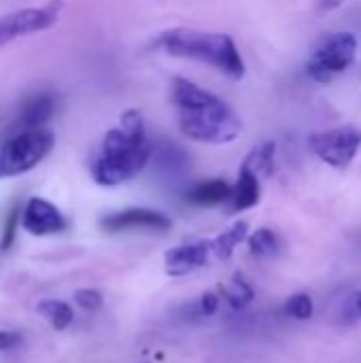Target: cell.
Instances as JSON below:
<instances>
[{
	"label": "cell",
	"mask_w": 361,
	"mask_h": 363,
	"mask_svg": "<svg viewBox=\"0 0 361 363\" xmlns=\"http://www.w3.org/2000/svg\"><path fill=\"white\" fill-rule=\"evenodd\" d=\"M21 225L32 236H51L66 230V219L55 204L34 196L21 211Z\"/></svg>",
	"instance_id": "ba28073f"
},
{
	"label": "cell",
	"mask_w": 361,
	"mask_h": 363,
	"mask_svg": "<svg viewBox=\"0 0 361 363\" xmlns=\"http://www.w3.org/2000/svg\"><path fill=\"white\" fill-rule=\"evenodd\" d=\"M247 245H249L251 255H255V257H272L277 253V249H279V240H277L274 232L268 230V228H262V230L253 232L247 238Z\"/></svg>",
	"instance_id": "ac0fdd59"
},
{
	"label": "cell",
	"mask_w": 361,
	"mask_h": 363,
	"mask_svg": "<svg viewBox=\"0 0 361 363\" xmlns=\"http://www.w3.org/2000/svg\"><path fill=\"white\" fill-rule=\"evenodd\" d=\"M151 157V145L145 119L138 108L121 113L119 123L104 134L98 157L91 164V177L102 187H117L145 170Z\"/></svg>",
	"instance_id": "7a4b0ae2"
},
{
	"label": "cell",
	"mask_w": 361,
	"mask_h": 363,
	"mask_svg": "<svg viewBox=\"0 0 361 363\" xmlns=\"http://www.w3.org/2000/svg\"><path fill=\"white\" fill-rule=\"evenodd\" d=\"M19 221H21V211H19V206L15 204V206L11 208V213H9V217H6V223H4V232H2V240H0V251H2V253H6V251L13 247V242H15V232H17Z\"/></svg>",
	"instance_id": "ffe728a7"
},
{
	"label": "cell",
	"mask_w": 361,
	"mask_h": 363,
	"mask_svg": "<svg viewBox=\"0 0 361 363\" xmlns=\"http://www.w3.org/2000/svg\"><path fill=\"white\" fill-rule=\"evenodd\" d=\"M64 9L62 0H51L45 6H30L13 11L4 17H0V47L21 38L30 36L43 30H49L60 19V13Z\"/></svg>",
	"instance_id": "52a82bcc"
},
{
	"label": "cell",
	"mask_w": 361,
	"mask_h": 363,
	"mask_svg": "<svg viewBox=\"0 0 361 363\" xmlns=\"http://www.w3.org/2000/svg\"><path fill=\"white\" fill-rule=\"evenodd\" d=\"M155 47L164 49L168 55L196 60L202 64H211L219 72L228 74L234 81L245 77V60L234 43V38L226 32H206L196 28H172L160 34Z\"/></svg>",
	"instance_id": "3957f363"
},
{
	"label": "cell",
	"mask_w": 361,
	"mask_h": 363,
	"mask_svg": "<svg viewBox=\"0 0 361 363\" xmlns=\"http://www.w3.org/2000/svg\"><path fill=\"white\" fill-rule=\"evenodd\" d=\"M55 113V98L49 91L36 94L34 98H30L21 113H19V128L21 130H30V128H45V123L53 117Z\"/></svg>",
	"instance_id": "7c38bea8"
},
{
	"label": "cell",
	"mask_w": 361,
	"mask_h": 363,
	"mask_svg": "<svg viewBox=\"0 0 361 363\" xmlns=\"http://www.w3.org/2000/svg\"><path fill=\"white\" fill-rule=\"evenodd\" d=\"M23 342V336L19 332H9V330H0V353L4 351H13Z\"/></svg>",
	"instance_id": "7402d4cb"
},
{
	"label": "cell",
	"mask_w": 361,
	"mask_h": 363,
	"mask_svg": "<svg viewBox=\"0 0 361 363\" xmlns=\"http://www.w3.org/2000/svg\"><path fill=\"white\" fill-rule=\"evenodd\" d=\"M213 255V240H200L174 247L166 253V272L170 277H183L194 272L196 268L206 266Z\"/></svg>",
	"instance_id": "30bf717a"
},
{
	"label": "cell",
	"mask_w": 361,
	"mask_h": 363,
	"mask_svg": "<svg viewBox=\"0 0 361 363\" xmlns=\"http://www.w3.org/2000/svg\"><path fill=\"white\" fill-rule=\"evenodd\" d=\"M100 225L106 232H123V230H136V228H145V230H160L166 232L172 228L170 217H166L160 211L153 208H126L113 215H106Z\"/></svg>",
	"instance_id": "9c48e42d"
},
{
	"label": "cell",
	"mask_w": 361,
	"mask_h": 363,
	"mask_svg": "<svg viewBox=\"0 0 361 363\" xmlns=\"http://www.w3.org/2000/svg\"><path fill=\"white\" fill-rule=\"evenodd\" d=\"M234 187L223 181V179H213V181H204L194 185L187 194L185 200L194 206H217V204H226L232 200Z\"/></svg>",
	"instance_id": "8fae6325"
},
{
	"label": "cell",
	"mask_w": 361,
	"mask_h": 363,
	"mask_svg": "<svg viewBox=\"0 0 361 363\" xmlns=\"http://www.w3.org/2000/svg\"><path fill=\"white\" fill-rule=\"evenodd\" d=\"M36 311H38V315L49 319V323L57 332H64L72 323V319H74V313H72L70 304H66L62 300H45V302H40L36 306Z\"/></svg>",
	"instance_id": "2e32d148"
},
{
	"label": "cell",
	"mask_w": 361,
	"mask_h": 363,
	"mask_svg": "<svg viewBox=\"0 0 361 363\" xmlns=\"http://www.w3.org/2000/svg\"><path fill=\"white\" fill-rule=\"evenodd\" d=\"M357 55V38L353 32H334L326 36L313 51L306 70L313 81L330 83L340 72H347Z\"/></svg>",
	"instance_id": "5b68a950"
},
{
	"label": "cell",
	"mask_w": 361,
	"mask_h": 363,
	"mask_svg": "<svg viewBox=\"0 0 361 363\" xmlns=\"http://www.w3.org/2000/svg\"><path fill=\"white\" fill-rule=\"evenodd\" d=\"M313 298L309 294H296L287 300L285 304V315L294 317V319H300V321H306L313 317Z\"/></svg>",
	"instance_id": "d6986e66"
},
{
	"label": "cell",
	"mask_w": 361,
	"mask_h": 363,
	"mask_svg": "<svg viewBox=\"0 0 361 363\" xmlns=\"http://www.w3.org/2000/svg\"><path fill=\"white\" fill-rule=\"evenodd\" d=\"M313 153L332 168L345 170L361 149V125H343L317 132L309 140Z\"/></svg>",
	"instance_id": "8992f818"
},
{
	"label": "cell",
	"mask_w": 361,
	"mask_h": 363,
	"mask_svg": "<svg viewBox=\"0 0 361 363\" xmlns=\"http://www.w3.org/2000/svg\"><path fill=\"white\" fill-rule=\"evenodd\" d=\"M247 234H249V223H247V221L234 223L228 232H223L221 236H217V238L213 240V255H215L217 259H230L232 253H234V249H236L245 238H249Z\"/></svg>",
	"instance_id": "9a60e30c"
},
{
	"label": "cell",
	"mask_w": 361,
	"mask_h": 363,
	"mask_svg": "<svg viewBox=\"0 0 361 363\" xmlns=\"http://www.w3.org/2000/svg\"><path fill=\"white\" fill-rule=\"evenodd\" d=\"M260 177L253 174L249 168H240L238 172V181L234 185V194H232V211L234 213H240V211H247V208H253L257 202H260V196H262V189H260Z\"/></svg>",
	"instance_id": "4fadbf2b"
},
{
	"label": "cell",
	"mask_w": 361,
	"mask_h": 363,
	"mask_svg": "<svg viewBox=\"0 0 361 363\" xmlns=\"http://www.w3.org/2000/svg\"><path fill=\"white\" fill-rule=\"evenodd\" d=\"M347 0H317V11L321 13H330V11H336L345 4Z\"/></svg>",
	"instance_id": "cb8c5ba5"
},
{
	"label": "cell",
	"mask_w": 361,
	"mask_h": 363,
	"mask_svg": "<svg viewBox=\"0 0 361 363\" xmlns=\"http://www.w3.org/2000/svg\"><path fill=\"white\" fill-rule=\"evenodd\" d=\"M53 145L55 136L49 128L19 130L0 145V179L30 172L51 153Z\"/></svg>",
	"instance_id": "277c9868"
},
{
	"label": "cell",
	"mask_w": 361,
	"mask_h": 363,
	"mask_svg": "<svg viewBox=\"0 0 361 363\" xmlns=\"http://www.w3.org/2000/svg\"><path fill=\"white\" fill-rule=\"evenodd\" d=\"M355 306H357V313L361 315V291L355 296Z\"/></svg>",
	"instance_id": "d4e9b609"
},
{
	"label": "cell",
	"mask_w": 361,
	"mask_h": 363,
	"mask_svg": "<svg viewBox=\"0 0 361 363\" xmlns=\"http://www.w3.org/2000/svg\"><path fill=\"white\" fill-rule=\"evenodd\" d=\"M274 143L272 140H266L262 145H257L245 160V168H249L253 174H257L260 179H268L274 170Z\"/></svg>",
	"instance_id": "5bb4252c"
},
{
	"label": "cell",
	"mask_w": 361,
	"mask_h": 363,
	"mask_svg": "<svg viewBox=\"0 0 361 363\" xmlns=\"http://www.w3.org/2000/svg\"><path fill=\"white\" fill-rule=\"evenodd\" d=\"M170 96L179 115V128L189 140L228 145L240 136L243 123L238 115L221 98L202 89L198 83L185 77H174L170 83Z\"/></svg>",
	"instance_id": "6da1fadb"
},
{
	"label": "cell",
	"mask_w": 361,
	"mask_h": 363,
	"mask_svg": "<svg viewBox=\"0 0 361 363\" xmlns=\"http://www.w3.org/2000/svg\"><path fill=\"white\" fill-rule=\"evenodd\" d=\"M217 308H219V298L215 294H204L202 300H200V313L211 317V315L217 313Z\"/></svg>",
	"instance_id": "603a6c76"
},
{
	"label": "cell",
	"mask_w": 361,
	"mask_h": 363,
	"mask_svg": "<svg viewBox=\"0 0 361 363\" xmlns=\"http://www.w3.org/2000/svg\"><path fill=\"white\" fill-rule=\"evenodd\" d=\"M74 302H77L83 311H87V313H96V311H100V308H102L104 298H102V294H100V291H96V289H79V291L74 294Z\"/></svg>",
	"instance_id": "44dd1931"
},
{
	"label": "cell",
	"mask_w": 361,
	"mask_h": 363,
	"mask_svg": "<svg viewBox=\"0 0 361 363\" xmlns=\"http://www.w3.org/2000/svg\"><path fill=\"white\" fill-rule=\"evenodd\" d=\"M219 291H221V296L228 300V304H230L234 311L245 308V306L253 300V289H251V285L245 281L243 274H234L232 285H230V287H223V285H221Z\"/></svg>",
	"instance_id": "e0dca14e"
}]
</instances>
